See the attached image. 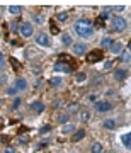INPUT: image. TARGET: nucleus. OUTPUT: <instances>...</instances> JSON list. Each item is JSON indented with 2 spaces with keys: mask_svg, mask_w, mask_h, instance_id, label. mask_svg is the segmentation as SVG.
Listing matches in <instances>:
<instances>
[{
  "mask_svg": "<svg viewBox=\"0 0 131 153\" xmlns=\"http://www.w3.org/2000/svg\"><path fill=\"white\" fill-rule=\"evenodd\" d=\"M73 31H75V34L78 36V38L89 39L94 34V26H92V22L87 21V19H80V21L75 22Z\"/></svg>",
  "mask_w": 131,
  "mask_h": 153,
  "instance_id": "obj_1",
  "label": "nucleus"
},
{
  "mask_svg": "<svg viewBox=\"0 0 131 153\" xmlns=\"http://www.w3.org/2000/svg\"><path fill=\"white\" fill-rule=\"evenodd\" d=\"M111 29L114 33H124L126 29H128V21L121 16H114L111 19Z\"/></svg>",
  "mask_w": 131,
  "mask_h": 153,
  "instance_id": "obj_2",
  "label": "nucleus"
},
{
  "mask_svg": "<svg viewBox=\"0 0 131 153\" xmlns=\"http://www.w3.org/2000/svg\"><path fill=\"white\" fill-rule=\"evenodd\" d=\"M19 33H21L22 38H31L34 34V26L31 24V22H22L21 26H19Z\"/></svg>",
  "mask_w": 131,
  "mask_h": 153,
  "instance_id": "obj_3",
  "label": "nucleus"
},
{
  "mask_svg": "<svg viewBox=\"0 0 131 153\" xmlns=\"http://www.w3.org/2000/svg\"><path fill=\"white\" fill-rule=\"evenodd\" d=\"M36 44L41 48H49L51 46V39L46 33H38L36 34Z\"/></svg>",
  "mask_w": 131,
  "mask_h": 153,
  "instance_id": "obj_4",
  "label": "nucleus"
},
{
  "mask_svg": "<svg viewBox=\"0 0 131 153\" xmlns=\"http://www.w3.org/2000/svg\"><path fill=\"white\" fill-rule=\"evenodd\" d=\"M85 51H87V44H83V43H73L71 44V53L75 56H83Z\"/></svg>",
  "mask_w": 131,
  "mask_h": 153,
  "instance_id": "obj_5",
  "label": "nucleus"
},
{
  "mask_svg": "<svg viewBox=\"0 0 131 153\" xmlns=\"http://www.w3.org/2000/svg\"><path fill=\"white\" fill-rule=\"evenodd\" d=\"M112 109V104L107 102V100H100V102H95V111L97 112H109Z\"/></svg>",
  "mask_w": 131,
  "mask_h": 153,
  "instance_id": "obj_6",
  "label": "nucleus"
},
{
  "mask_svg": "<svg viewBox=\"0 0 131 153\" xmlns=\"http://www.w3.org/2000/svg\"><path fill=\"white\" fill-rule=\"evenodd\" d=\"M55 71H60V73H70L71 71V66L68 63H63V61H58L55 65Z\"/></svg>",
  "mask_w": 131,
  "mask_h": 153,
  "instance_id": "obj_7",
  "label": "nucleus"
},
{
  "mask_svg": "<svg viewBox=\"0 0 131 153\" xmlns=\"http://www.w3.org/2000/svg\"><path fill=\"white\" fill-rule=\"evenodd\" d=\"M14 87L17 88V92H24V90H28V80L26 78H17Z\"/></svg>",
  "mask_w": 131,
  "mask_h": 153,
  "instance_id": "obj_8",
  "label": "nucleus"
},
{
  "mask_svg": "<svg viewBox=\"0 0 131 153\" xmlns=\"http://www.w3.org/2000/svg\"><path fill=\"white\" fill-rule=\"evenodd\" d=\"M123 46H124V44L121 43V41L112 43V44H111V53H112V55H119L121 51H123Z\"/></svg>",
  "mask_w": 131,
  "mask_h": 153,
  "instance_id": "obj_9",
  "label": "nucleus"
},
{
  "mask_svg": "<svg viewBox=\"0 0 131 153\" xmlns=\"http://www.w3.org/2000/svg\"><path fill=\"white\" fill-rule=\"evenodd\" d=\"M60 41H61V44H63V46H71V44H73V39H71V36L68 33H63L60 36Z\"/></svg>",
  "mask_w": 131,
  "mask_h": 153,
  "instance_id": "obj_10",
  "label": "nucleus"
},
{
  "mask_svg": "<svg viewBox=\"0 0 131 153\" xmlns=\"http://www.w3.org/2000/svg\"><path fill=\"white\" fill-rule=\"evenodd\" d=\"M31 109H33L34 112H43L44 104L41 102V100H34V102H31Z\"/></svg>",
  "mask_w": 131,
  "mask_h": 153,
  "instance_id": "obj_11",
  "label": "nucleus"
},
{
  "mask_svg": "<svg viewBox=\"0 0 131 153\" xmlns=\"http://www.w3.org/2000/svg\"><path fill=\"white\" fill-rule=\"evenodd\" d=\"M121 143H123V146H124L126 150H130V146H131V133L123 134V136H121Z\"/></svg>",
  "mask_w": 131,
  "mask_h": 153,
  "instance_id": "obj_12",
  "label": "nucleus"
},
{
  "mask_svg": "<svg viewBox=\"0 0 131 153\" xmlns=\"http://www.w3.org/2000/svg\"><path fill=\"white\" fill-rule=\"evenodd\" d=\"M114 78L116 80H119V82L121 80H126V78H128V71L126 70H116L114 71Z\"/></svg>",
  "mask_w": 131,
  "mask_h": 153,
  "instance_id": "obj_13",
  "label": "nucleus"
},
{
  "mask_svg": "<svg viewBox=\"0 0 131 153\" xmlns=\"http://www.w3.org/2000/svg\"><path fill=\"white\" fill-rule=\"evenodd\" d=\"M85 138V129H78V131L73 133V136H71V141H80Z\"/></svg>",
  "mask_w": 131,
  "mask_h": 153,
  "instance_id": "obj_14",
  "label": "nucleus"
},
{
  "mask_svg": "<svg viewBox=\"0 0 131 153\" xmlns=\"http://www.w3.org/2000/svg\"><path fill=\"white\" fill-rule=\"evenodd\" d=\"M130 60H131L130 48H126L124 51H121V61H123V63H130Z\"/></svg>",
  "mask_w": 131,
  "mask_h": 153,
  "instance_id": "obj_15",
  "label": "nucleus"
},
{
  "mask_svg": "<svg viewBox=\"0 0 131 153\" xmlns=\"http://www.w3.org/2000/svg\"><path fill=\"white\" fill-rule=\"evenodd\" d=\"M49 83H51V87L58 88V87H61V85H63V80H61L60 76H53V78H49Z\"/></svg>",
  "mask_w": 131,
  "mask_h": 153,
  "instance_id": "obj_16",
  "label": "nucleus"
},
{
  "mask_svg": "<svg viewBox=\"0 0 131 153\" xmlns=\"http://www.w3.org/2000/svg\"><path fill=\"white\" fill-rule=\"evenodd\" d=\"M70 119V112H63V114L58 116V124H66Z\"/></svg>",
  "mask_w": 131,
  "mask_h": 153,
  "instance_id": "obj_17",
  "label": "nucleus"
},
{
  "mask_svg": "<svg viewBox=\"0 0 131 153\" xmlns=\"http://www.w3.org/2000/svg\"><path fill=\"white\" fill-rule=\"evenodd\" d=\"M104 128H106V129H114L116 128V121L114 119H106L104 121Z\"/></svg>",
  "mask_w": 131,
  "mask_h": 153,
  "instance_id": "obj_18",
  "label": "nucleus"
},
{
  "mask_svg": "<svg viewBox=\"0 0 131 153\" xmlns=\"http://www.w3.org/2000/svg\"><path fill=\"white\" fill-rule=\"evenodd\" d=\"M61 131L65 133V134H70V133L73 134V133H75V126H73V124H65V126H63V129H61Z\"/></svg>",
  "mask_w": 131,
  "mask_h": 153,
  "instance_id": "obj_19",
  "label": "nucleus"
},
{
  "mask_svg": "<svg viewBox=\"0 0 131 153\" xmlns=\"http://www.w3.org/2000/svg\"><path fill=\"white\" fill-rule=\"evenodd\" d=\"M68 12H60V14H58V16H56V21L58 22H66L68 21Z\"/></svg>",
  "mask_w": 131,
  "mask_h": 153,
  "instance_id": "obj_20",
  "label": "nucleus"
},
{
  "mask_svg": "<svg viewBox=\"0 0 131 153\" xmlns=\"http://www.w3.org/2000/svg\"><path fill=\"white\" fill-rule=\"evenodd\" d=\"M75 80H77L78 83L85 82V80H87V73H83V71H80V73H77V75H75Z\"/></svg>",
  "mask_w": 131,
  "mask_h": 153,
  "instance_id": "obj_21",
  "label": "nucleus"
},
{
  "mask_svg": "<svg viewBox=\"0 0 131 153\" xmlns=\"http://www.w3.org/2000/svg\"><path fill=\"white\" fill-rule=\"evenodd\" d=\"M89 60H90V61H100V60H102V53H99V51H94V53H92V55H90V58H89Z\"/></svg>",
  "mask_w": 131,
  "mask_h": 153,
  "instance_id": "obj_22",
  "label": "nucleus"
},
{
  "mask_svg": "<svg viewBox=\"0 0 131 153\" xmlns=\"http://www.w3.org/2000/svg\"><path fill=\"white\" fill-rule=\"evenodd\" d=\"M9 12H10L12 16H19V14H21V7L19 5H10L9 7Z\"/></svg>",
  "mask_w": 131,
  "mask_h": 153,
  "instance_id": "obj_23",
  "label": "nucleus"
},
{
  "mask_svg": "<svg viewBox=\"0 0 131 153\" xmlns=\"http://www.w3.org/2000/svg\"><path fill=\"white\" fill-rule=\"evenodd\" d=\"M90 152L92 153H102V145H100V143H94L92 148H90Z\"/></svg>",
  "mask_w": 131,
  "mask_h": 153,
  "instance_id": "obj_24",
  "label": "nucleus"
},
{
  "mask_svg": "<svg viewBox=\"0 0 131 153\" xmlns=\"http://www.w3.org/2000/svg\"><path fill=\"white\" fill-rule=\"evenodd\" d=\"M111 44H112V39L111 38H104L102 41H100V46H102V48H111Z\"/></svg>",
  "mask_w": 131,
  "mask_h": 153,
  "instance_id": "obj_25",
  "label": "nucleus"
},
{
  "mask_svg": "<svg viewBox=\"0 0 131 153\" xmlns=\"http://www.w3.org/2000/svg\"><path fill=\"white\" fill-rule=\"evenodd\" d=\"M21 104H22L21 97H16V99H14V104H12V109H14V111L19 109V107H21Z\"/></svg>",
  "mask_w": 131,
  "mask_h": 153,
  "instance_id": "obj_26",
  "label": "nucleus"
},
{
  "mask_svg": "<svg viewBox=\"0 0 131 153\" xmlns=\"http://www.w3.org/2000/svg\"><path fill=\"white\" fill-rule=\"evenodd\" d=\"M80 119H82L83 123H87V121L90 119V112H89V111H83L82 114H80Z\"/></svg>",
  "mask_w": 131,
  "mask_h": 153,
  "instance_id": "obj_27",
  "label": "nucleus"
},
{
  "mask_svg": "<svg viewBox=\"0 0 131 153\" xmlns=\"http://www.w3.org/2000/svg\"><path fill=\"white\" fill-rule=\"evenodd\" d=\"M49 129H51V126L49 124H44L39 128V134H44V133H49Z\"/></svg>",
  "mask_w": 131,
  "mask_h": 153,
  "instance_id": "obj_28",
  "label": "nucleus"
},
{
  "mask_svg": "<svg viewBox=\"0 0 131 153\" xmlns=\"http://www.w3.org/2000/svg\"><path fill=\"white\" fill-rule=\"evenodd\" d=\"M5 68V56H4V53L0 51V71Z\"/></svg>",
  "mask_w": 131,
  "mask_h": 153,
  "instance_id": "obj_29",
  "label": "nucleus"
},
{
  "mask_svg": "<svg viewBox=\"0 0 131 153\" xmlns=\"http://www.w3.org/2000/svg\"><path fill=\"white\" fill-rule=\"evenodd\" d=\"M34 22H36V24H44L43 16H41V14H38V16H34Z\"/></svg>",
  "mask_w": 131,
  "mask_h": 153,
  "instance_id": "obj_30",
  "label": "nucleus"
},
{
  "mask_svg": "<svg viewBox=\"0 0 131 153\" xmlns=\"http://www.w3.org/2000/svg\"><path fill=\"white\" fill-rule=\"evenodd\" d=\"M17 94V88L16 87H9L7 88V95H16Z\"/></svg>",
  "mask_w": 131,
  "mask_h": 153,
  "instance_id": "obj_31",
  "label": "nucleus"
},
{
  "mask_svg": "<svg viewBox=\"0 0 131 153\" xmlns=\"http://www.w3.org/2000/svg\"><path fill=\"white\" fill-rule=\"evenodd\" d=\"M10 29H12V33H19V24H17V22H12Z\"/></svg>",
  "mask_w": 131,
  "mask_h": 153,
  "instance_id": "obj_32",
  "label": "nucleus"
},
{
  "mask_svg": "<svg viewBox=\"0 0 131 153\" xmlns=\"http://www.w3.org/2000/svg\"><path fill=\"white\" fill-rule=\"evenodd\" d=\"M124 9H126L124 5H116V7H112L111 10H114V12H123V10H124Z\"/></svg>",
  "mask_w": 131,
  "mask_h": 153,
  "instance_id": "obj_33",
  "label": "nucleus"
},
{
  "mask_svg": "<svg viewBox=\"0 0 131 153\" xmlns=\"http://www.w3.org/2000/svg\"><path fill=\"white\" fill-rule=\"evenodd\" d=\"M4 153H16V150H14L12 146H9V148H5V152Z\"/></svg>",
  "mask_w": 131,
  "mask_h": 153,
  "instance_id": "obj_34",
  "label": "nucleus"
},
{
  "mask_svg": "<svg viewBox=\"0 0 131 153\" xmlns=\"http://www.w3.org/2000/svg\"><path fill=\"white\" fill-rule=\"evenodd\" d=\"M89 100H90V102H95V100H97V95H89Z\"/></svg>",
  "mask_w": 131,
  "mask_h": 153,
  "instance_id": "obj_35",
  "label": "nucleus"
},
{
  "mask_svg": "<svg viewBox=\"0 0 131 153\" xmlns=\"http://www.w3.org/2000/svg\"><path fill=\"white\" fill-rule=\"evenodd\" d=\"M68 109H70V111H77V109H78V104H70Z\"/></svg>",
  "mask_w": 131,
  "mask_h": 153,
  "instance_id": "obj_36",
  "label": "nucleus"
},
{
  "mask_svg": "<svg viewBox=\"0 0 131 153\" xmlns=\"http://www.w3.org/2000/svg\"><path fill=\"white\" fill-rule=\"evenodd\" d=\"M19 141H21V143H22V145H24V143H28V138H26V136H22V138H21V140H19Z\"/></svg>",
  "mask_w": 131,
  "mask_h": 153,
  "instance_id": "obj_37",
  "label": "nucleus"
},
{
  "mask_svg": "<svg viewBox=\"0 0 131 153\" xmlns=\"http://www.w3.org/2000/svg\"><path fill=\"white\" fill-rule=\"evenodd\" d=\"M0 104H2V100H0Z\"/></svg>",
  "mask_w": 131,
  "mask_h": 153,
  "instance_id": "obj_38",
  "label": "nucleus"
}]
</instances>
